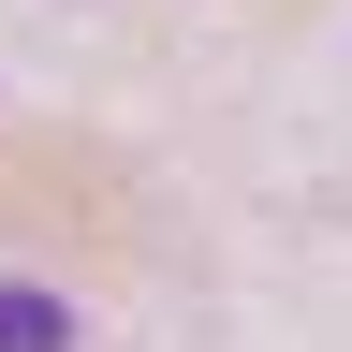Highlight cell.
Instances as JSON below:
<instances>
[{
	"label": "cell",
	"instance_id": "6da1fadb",
	"mask_svg": "<svg viewBox=\"0 0 352 352\" xmlns=\"http://www.w3.org/2000/svg\"><path fill=\"white\" fill-rule=\"evenodd\" d=\"M0 352H74V308L44 279H0Z\"/></svg>",
	"mask_w": 352,
	"mask_h": 352
}]
</instances>
